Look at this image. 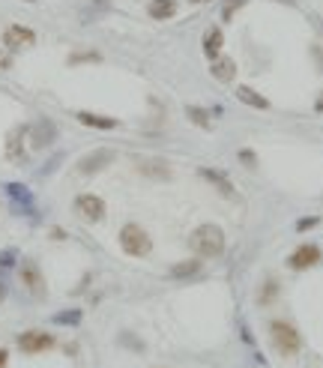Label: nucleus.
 <instances>
[{
	"instance_id": "1",
	"label": "nucleus",
	"mask_w": 323,
	"mask_h": 368,
	"mask_svg": "<svg viewBox=\"0 0 323 368\" xmlns=\"http://www.w3.org/2000/svg\"><path fill=\"white\" fill-rule=\"evenodd\" d=\"M189 245H192V252L201 260H213L225 252V231L213 222L198 225L192 231V236H189Z\"/></svg>"
},
{
	"instance_id": "2",
	"label": "nucleus",
	"mask_w": 323,
	"mask_h": 368,
	"mask_svg": "<svg viewBox=\"0 0 323 368\" xmlns=\"http://www.w3.org/2000/svg\"><path fill=\"white\" fill-rule=\"evenodd\" d=\"M267 330H270V341H272V347H276L278 356L291 359V356H296L302 350V335L291 321L276 317V321H270Z\"/></svg>"
},
{
	"instance_id": "3",
	"label": "nucleus",
	"mask_w": 323,
	"mask_h": 368,
	"mask_svg": "<svg viewBox=\"0 0 323 368\" xmlns=\"http://www.w3.org/2000/svg\"><path fill=\"white\" fill-rule=\"evenodd\" d=\"M120 249L129 258H147L153 252V240L138 222H126L120 228Z\"/></svg>"
},
{
	"instance_id": "4",
	"label": "nucleus",
	"mask_w": 323,
	"mask_h": 368,
	"mask_svg": "<svg viewBox=\"0 0 323 368\" xmlns=\"http://www.w3.org/2000/svg\"><path fill=\"white\" fill-rule=\"evenodd\" d=\"M57 345V339L51 332H45V330H27V332H21L19 335V350L21 354H45V350H51Z\"/></svg>"
},
{
	"instance_id": "5",
	"label": "nucleus",
	"mask_w": 323,
	"mask_h": 368,
	"mask_svg": "<svg viewBox=\"0 0 323 368\" xmlns=\"http://www.w3.org/2000/svg\"><path fill=\"white\" fill-rule=\"evenodd\" d=\"M320 258H323L320 245H314V243H302V245H296V249L291 252V258H287V267H291L294 273H302V269L318 267V264H320Z\"/></svg>"
},
{
	"instance_id": "6",
	"label": "nucleus",
	"mask_w": 323,
	"mask_h": 368,
	"mask_svg": "<svg viewBox=\"0 0 323 368\" xmlns=\"http://www.w3.org/2000/svg\"><path fill=\"white\" fill-rule=\"evenodd\" d=\"M27 135L33 150H45V147H51L57 141V126L48 117H39L33 126H27Z\"/></svg>"
},
{
	"instance_id": "7",
	"label": "nucleus",
	"mask_w": 323,
	"mask_h": 368,
	"mask_svg": "<svg viewBox=\"0 0 323 368\" xmlns=\"http://www.w3.org/2000/svg\"><path fill=\"white\" fill-rule=\"evenodd\" d=\"M198 177L206 180V183H210L213 189L222 195V198H234L237 186H234V180H230L222 168H206V165H204V168H198Z\"/></svg>"
},
{
	"instance_id": "8",
	"label": "nucleus",
	"mask_w": 323,
	"mask_h": 368,
	"mask_svg": "<svg viewBox=\"0 0 323 368\" xmlns=\"http://www.w3.org/2000/svg\"><path fill=\"white\" fill-rule=\"evenodd\" d=\"M75 212L84 219V222H102L105 219V201L99 198V195H78Z\"/></svg>"
},
{
	"instance_id": "9",
	"label": "nucleus",
	"mask_w": 323,
	"mask_h": 368,
	"mask_svg": "<svg viewBox=\"0 0 323 368\" xmlns=\"http://www.w3.org/2000/svg\"><path fill=\"white\" fill-rule=\"evenodd\" d=\"M33 42H36V34H33L30 27L10 24V27L3 30V45L10 48V51H24V48H33Z\"/></svg>"
},
{
	"instance_id": "10",
	"label": "nucleus",
	"mask_w": 323,
	"mask_h": 368,
	"mask_svg": "<svg viewBox=\"0 0 323 368\" xmlns=\"http://www.w3.org/2000/svg\"><path fill=\"white\" fill-rule=\"evenodd\" d=\"M114 156H117V153L114 150H93V153H87V156H81L78 159V171L81 174H96V171H102V168H108L114 162Z\"/></svg>"
},
{
	"instance_id": "11",
	"label": "nucleus",
	"mask_w": 323,
	"mask_h": 368,
	"mask_svg": "<svg viewBox=\"0 0 323 368\" xmlns=\"http://www.w3.org/2000/svg\"><path fill=\"white\" fill-rule=\"evenodd\" d=\"M75 120L87 129H99V132H111V129L120 126V120L105 117V114H93V111H75Z\"/></svg>"
},
{
	"instance_id": "12",
	"label": "nucleus",
	"mask_w": 323,
	"mask_h": 368,
	"mask_svg": "<svg viewBox=\"0 0 323 368\" xmlns=\"http://www.w3.org/2000/svg\"><path fill=\"white\" fill-rule=\"evenodd\" d=\"M222 48H225V34H222L219 27H213V30H206V36H204V57L206 60H219L222 57Z\"/></svg>"
},
{
	"instance_id": "13",
	"label": "nucleus",
	"mask_w": 323,
	"mask_h": 368,
	"mask_svg": "<svg viewBox=\"0 0 323 368\" xmlns=\"http://www.w3.org/2000/svg\"><path fill=\"white\" fill-rule=\"evenodd\" d=\"M138 171L144 177H153V180H171V165L165 159H141Z\"/></svg>"
},
{
	"instance_id": "14",
	"label": "nucleus",
	"mask_w": 323,
	"mask_h": 368,
	"mask_svg": "<svg viewBox=\"0 0 323 368\" xmlns=\"http://www.w3.org/2000/svg\"><path fill=\"white\" fill-rule=\"evenodd\" d=\"M237 99L248 105V108H258V111H270V99L267 96H261L258 90H252V87H246V84H239L237 87Z\"/></svg>"
},
{
	"instance_id": "15",
	"label": "nucleus",
	"mask_w": 323,
	"mask_h": 368,
	"mask_svg": "<svg viewBox=\"0 0 323 368\" xmlns=\"http://www.w3.org/2000/svg\"><path fill=\"white\" fill-rule=\"evenodd\" d=\"M21 279L33 293H36V297H45V282H43V273H39L36 264H24L21 267Z\"/></svg>"
},
{
	"instance_id": "16",
	"label": "nucleus",
	"mask_w": 323,
	"mask_h": 368,
	"mask_svg": "<svg viewBox=\"0 0 323 368\" xmlns=\"http://www.w3.org/2000/svg\"><path fill=\"white\" fill-rule=\"evenodd\" d=\"M237 75V63L230 60V57H219V60H213V78L222 81V84H230Z\"/></svg>"
},
{
	"instance_id": "17",
	"label": "nucleus",
	"mask_w": 323,
	"mask_h": 368,
	"mask_svg": "<svg viewBox=\"0 0 323 368\" xmlns=\"http://www.w3.org/2000/svg\"><path fill=\"white\" fill-rule=\"evenodd\" d=\"M201 273V258L192 260H180V264L171 267V279H192V275Z\"/></svg>"
},
{
	"instance_id": "18",
	"label": "nucleus",
	"mask_w": 323,
	"mask_h": 368,
	"mask_svg": "<svg viewBox=\"0 0 323 368\" xmlns=\"http://www.w3.org/2000/svg\"><path fill=\"white\" fill-rule=\"evenodd\" d=\"M150 15H153V19H159V21L174 19V15H177V0H153V3H150Z\"/></svg>"
},
{
	"instance_id": "19",
	"label": "nucleus",
	"mask_w": 323,
	"mask_h": 368,
	"mask_svg": "<svg viewBox=\"0 0 323 368\" xmlns=\"http://www.w3.org/2000/svg\"><path fill=\"white\" fill-rule=\"evenodd\" d=\"M186 117L195 123L198 129H210L213 120H210V111L201 108V105H186Z\"/></svg>"
},
{
	"instance_id": "20",
	"label": "nucleus",
	"mask_w": 323,
	"mask_h": 368,
	"mask_svg": "<svg viewBox=\"0 0 323 368\" xmlns=\"http://www.w3.org/2000/svg\"><path fill=\"white\" fill-rule=\"evenodd\" d=\"M3 189H6V195H10L15 204H24V207H30V204H33V195L27 192V186H21V183H6Z\"/></svg>"
},
{
	"instance_id": "21",
	"label": "nucleus",
	"mask_w": 323,
	"mask_h": 368,
	"mask_svg": "<svg viewBox=\"0 0 323 368\" xmlns=\"http://www.w3.org/2000/svg\"><path fill=\"white\" fill-rule=\"evenodd\" d=\"M51 321H54L57 326H78L81 321H84V312H81V308H66V312L54 315Z\"/></svg>"
},
{
	"instance_id": "22",
	"label": "nucleus",
	"mask_w": 323,
	"mask_h": 368,
	"mask_svg": "<svg viewBox=\"0 0 323 368\" xmlns=\"http://www.w3.org/2000/svg\"><path fill=\"white\" fill-rule=\"evenodd\" d=\"M276 297H278V284L272 279H267V282H263V288H261V293H258V302H261V306H270Z\"/></svg>"
},
{
	"instance_id": "23",
	"label": "nucleus",
	"mask_w": 323,
	"mask_h": 368,
	"mask_svg": "<svg viewBox=\"0 0 323 368\" xmlns=\"http://www.w3.org/2000/svg\"><path fill=\"white\" fill-rule=\"evenodd\" d=\"M320 225V216H309V219H300V222H296V231H311V228H318Z\"/></svg>"
},
{
	"instance_id": "24",
	"label": "nucleus",
	"mask_w": 323,
	"mask_h": 368,
	"mask_svg": "<svg viewBox=\"0 0 323 368\" xmlns=\"http://www.w3.org/2000/svg\"><path fill=\"white\" fill-rule=\"evenodd\" d=\"M239 162L248 165V168H254V165H258V156H254L252 150H239Z\"/></svg>"
},
{
	"instance_id": "25",
	"label": "nucleus",
	"mask_w": 323,
	"mask_h": 368,
	"mask_svg": "<svg viewBox=\"0 0 323 368\" xmlns=\"http://www.w3.org/2000/svg\"><path fill=\"white\" fill-rule=\"evenodd\" d=\"M12 252H6V255H0V267H12Z\"/></svg>"
},
{
	"instance_id": "26",
	"label": "nucleus",
	"mask_w": 323,
	"mask_h": 368,
	"mask_svg": "<svg viewBox=\"0 0 323 368\" xmlns=\"http://www.w3.org/2000/svg\"><path fill=\"white\" fill-rule=\"evenodd\" d=\"M6 363H10V350L0 347V368H6Z\"/></svg>"
},
{
	"instance_id": "27",
	"label": "nucleus",
	"mask_w": 323,
	"mask_h": 368,
	"mask_svg": "<svg viewBox=\"0 0 323 368\" xmlns=\"http://www.w3.org/2000/svg\"><path fill=\"white\" fill-rule=\"evenodd\" d=\"M6 69H10V57L0 51V72H6Z\"/></svg>"
},
{
	"instance_id": "28",
	"label": "nucleus",
	"mask_w": 323,
	"mask_h": 368,
	"mask_svg": "<svg viewBox=\"0 0 323 368\" xmlns=\"http://www.w3.org/2000/svg\"><path fill=\"white\" fill-rule=\"evenodd\" d=\"M314 111H318V114H323V96H320L318 102H314Z\"/></svg>"
},
{
	"instance_id": "29",
	"label": "nucleus",
	"mask_w": 323,
	"mask_h": 368,
	"mask_svg": "<svg viewBox=\"0 0 323 368\" xmlns=\"http://www.w3.org/2000/svg\"><path fill=\"white\" fill-rule=\"evenodd\" d=\"M3 297H6V284L0 282V302H3Z\"/></svg>"
},
{
	"instance_id": "30",
	"label": "nucleus",
	"mask_w": 323,
	"mask_h": 368,
	"mask_svg": "<svg viewBox=\"0 0 323 368\" xmlns=\"http://www.w3.org/2000/svg\"><path fill=\"white\" fill-rule=\"evenodd\" d=\"M192 3H206V0H192Z\"/></svg>"
}]
</instances>
